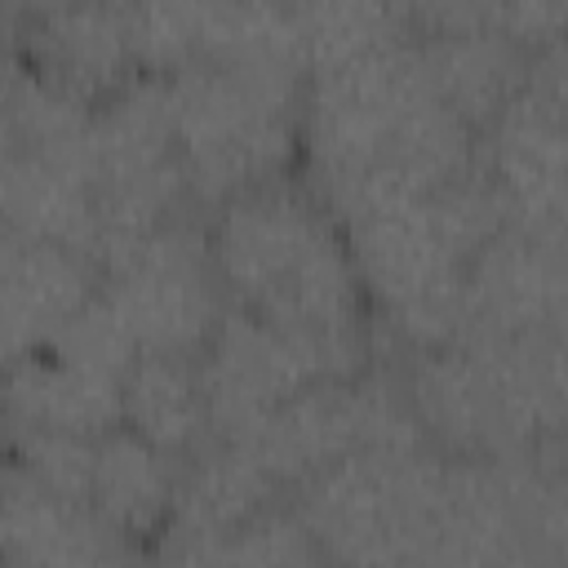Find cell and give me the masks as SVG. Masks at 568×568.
<instances>
[{
    "mask_svg": "<svg viewBox=\"0 0 568 568\" xmlns=\"http://www.w3.org/2000/svg\"><path fill=\"white\" fill-rule=\"evenodd\" d=\"M475 151L479 138L435 98L413 36L302 84V182L337 222L470 178Z\"/></svg>",
    "mask_w": 568,
    "mask_h": 568,
    "instance_id": "1",
    "label": "cell"
},
{
    "mask_svg": "<svg viewBox=\"0 0 568 568\" xmlns=\"http://www.w3.org/2000/svg\"><path fill=\"white\" fill-rule=\"evenodd\" d=\"M204 231L226 302L293 333L373 346L346 231L302 178L280 173L226 195Z\"/></svg>",
    "mask_w": 568,
    "mask_h": 568,
    "instance_id": "2",
    "label": "cell"
},
{
    "mask_svg": "<svg viewBox=\"0 0 568 568\" xmlns=\"http://www.w3.org/2000/svg\"><path fill=\"white\" fill-rule=\"evenodd\" d=\"M506 222L479 169L439 191L373 204L342 222L368 311L408 351L457 342L462 275L475 248Z\"/></svg>",
    "mask_w": 568,
    "mask_h": 568,
    "instance_id": "3",
    "label": "cell"
},
{
    "mask_svg": "<svg viewBox=\"0 0 568 568\" xmlns=\"http://www.w3.org/2000/svg\"><path fill=\"white\" fill-rule=\"evenodd\" d=\"M408 355L404 395L430 448L448 457H519L559 448V328L524 337H457Z\"/></svg>",
    "mask_w": 568,
    "mask_h": 568,
    "instance_id": "4",
    "label": "cell"
},
{
    "mask_svg": "<svg viewBox=\"0 0 568 568\" xmlns=\"http://www.w3.org/2000/svg\"><path fill=\"white\" fill-rule=\"evenodd\" d=\"M306 71L275 62H195L164 75L173 146L191 204L280 178L297 160Z\"/></svg>",
    "mask_w": 568,
    "mask_h": 568,
    "instance_id": "5",
    "label": "cell"
},
{
    "mask_svg": "<svg viewBox=\"0 0 568 568\" xmlns=\"http://www.w3.org/2000/svg\"><path fill=\"white\" fill-rule=\"evenodd\" d=\"M448 497V453L359 448L311 475L293 506L324 559L422 564L435 559Z\"/></svg>",
    "mask_w": 568,
    "mask_h": 568,
    "instance_id": "6",
    "label": "cell"
},
{
    "mask_svg": "<svg viewBox=\"0 0 568 568\" xmlns=\"http://www.w3.org/2000/svg\"><path fill=\"white\" fill-rule=\"evenodd\" d=\"M93 257L106 266L160 222L186 213L191 191L173 146L164 75H133L93 106Z\"/></svg>",
    "mask_w": 568,
    "mask_h": 568,
    "instance_id": "7",
    "label": "cell"
},
{
    "mask_svg": "<svg viewBox=\"0 0 568 568\" xmlns=\"http://www.w3.org/2000/svg\"><path fill=\"white\" fill-rule=\"evenodd\" d=\"M195 364L209 404V435H240L302 386L359 373L373 364V346L293 333L226 302Z\"/></svg>",
    "mask_w": 568,
    "mask_h": 568,
    "instance_id": "8",
    "label": "cell"
},
{
    "mask_svg": "<svg viewBox=\"0 0 568 568\" xmlns=\"http://www.w3.org/2000/svg\"><path fill=\"white\" fill-rule=\"evenodd\" d=\"M102 297L138 351L200 355L226 293L200 217L178 213L102 266Z\"/></svg>",
    "mask_w": 568,
    "mask_h": 568,
    "instance_id": "9",
    "label": "cell"
},
{
    "mask_svg": "<svg viewBox=\"0 0 568 568\" xmlns=\"http://www.w3.org/2000/svg\"><path fill=\"white\" fill-rule=\"evenodd\" d=\"M475 169L506 222L564 235V49L532 58L524 89L484 124Z\"/></svg>",
    "mask_w": 568,
    "mask_h": 568,
    "instance_id": "10",
    "label": "cell"
},
{
    "mask_svg": "<svg viewBox=\"0 0 568 568\" xmlns=\"http://www.w3.org/2000/svg\"><path fill=\"white\" fill-rule=\"evenodd\" d=\"M564 235L501 222L466 262L457 337H524L564 328Z\"/></svg>",
    "mask_w": 568,
    "mask_h": 568,
    "instance_id": "11",
    "label": "cell"
},
{
    "mask_svg": "<svg viewBox=\"0 0 568 568\" xmlns=\"http://www.w3.org/2000/svg\"><path fill=\"white\" fill-rule=\"evenodd\" d=\"M18 53L44 84L84 106L106 102L115 89L142 75L120 0H75L67 9L27 18L18 31Z\"/></svg>",
    "mask_w": 568,
    "mask_h": 568,
    "instance_id": "12",
    "label": "cell"
},
{
    "mask_svg": "<svg viewBox=\"0 0 568 568\" xmlns=\"http://www.w3.org/2000/svg\"><path fill=\"white\" fill-rule=\"evenodd\" d=\"M102 284L93 253L58 240H0V364L40 351Z\"/></svg>",
    "mask_w": 568,
    "mask_h": 568,
    "instance_id": "13",
    "label": "cell"
},
{
    "mask_svg": "<svg viewBox=\"0 0 568 568\" xmlns=\"http://www.w3.org/2000/svg\"><path fill=\"white\" fill-rule=\"evenodd\" d=\"M129 546L89 501L67 497L9 462L0 475V559L4 564H111Z\"/></svg>",
    "mask_w": 568,
    "mask_h": 568,
    "instance_id": "14",
    "label": "cell"
},
{
    "mask_svg": "<svg viewBox=\"0 0 568 568\" xmlns=\"http://www.w3.org/2000/svg\"><path fill=\"white\" fill-rule=\"evenodd\" d=\"M182 457L155 448L124 422L93 435L89 457V484L84 501L129 541L142 550V541H160L173 515Z\"/></svg>",
    "mask_w": 568,
    "mask_h": 568,
    "instance_id": "15",
    "label": "cell"
},
{
    "mask_svg": "<svg viewBox=\"0 0 568 568\" xmlns=\"http://www.w3.org/2000/svg\"><path fill=\"white\" fill-rule=\"evenodd\" d=\"M422 71L435 98L479 138L484 124L524 89L532 71V49H524L501 27L453 31V36H413Z\"/></svg>",
    "mask_w": 568,
    "mask_h": 568,
    "instance_id": "16",
    "label": "cell"
},
{
    "mask_svg": "<svg viewBox=\"0 0 568 568\" xmlns=\"http://www.w3.org/2000/svg\"><path fill=\"white\" fill-rule=\"evenodd\" d=\"M0 422L9 430L98 435L120 422V382L40 346L0 364Z\"/></svg>",
    "mask_w": 568,
    "mask_h": 568,
    "instance_id": "17",
    "label": "cell"
},
{
    "mask_svg": "<svg viewBox=\"0 0 568 568\" xmlns=\"http://www.w3.org/2000/svg\"><path fill=\"white\" fill-rule=\"evenodd\" d=\"M120 422L173 457H191L209 439V404L195 355L138 351L120 382Z\"/></svg>",
    "mask_w": 568,
    "mask_h": 568,
    "instance_id": "18",
    "label": "cell"
},
{
    "mask_svg": "<svg viewBox=\"0 0 568 568\" xmlns=\"http://www.w3.org/2000/svg\"><path fill=\"white\" fill-rule=\"evenodd\" d=\"M288 27L306 75L408 40L395 0H288Z\"/></svg>",
    "mask_w": 568,
    "mask_h": 568,
    "instance_id": "19",
    "label": "cell"
},
{
    "mask_svg": "<svg viewBox=\"0 0 568 568\" xmlns=\"http://www.w3.org/2000/svg\"><path fill=\"white\" fill-rule=\"evenodd\" d=\"M209 564H311L324 559L315 537L306 532L293 501H271L253 519H244L235 532H226L209 555Z\"/></svg>",
    "mask_w": 568,
    "mask_h": 568,
    "instance_id": "20",
    "label": "cell"
},
{
    "mask_svg": "<svg viewBox=\"0 0 568 568\" xmlns=\"http://www.w3.org/2000/svg\"><path fill=\"white\" fill-rule=\"evenodd\" d=\"M408 36H453L501 22L506 0H395Z\"/></svg>",
    "mask_w": 568,
    "mask_h": 568,
    "instance_id": "21",
    "label": "cell"
},
{
    "mask_svg": "<svg viewBox=\"0 0 568 568\" xmlns=\"http://www.w3.org/2000/svg\"><path fill=\"white\" fill-rule=\"evenodd\" d=\"M506 36H515L524 49L541 53L550 44H559V27H564V0H506L501 4V22Z\"/></svg>",
    "mask_w": 568,
    "mask_h": 568,
    "instance_id": "22",
    "label": "cell"
},
{
    "mask_svg": "<svg viewBox=\"0 0 568 568\" xmlns=\"http://www.w3.org/2000/svg\"><path fill=\"white\" fill-rule=\"evenodd\" d=\"M27 80V62L18 53V40H0V160L18 146V93Z\"/></svg>",
    "mask_w": 568,
    "mask_h": 568,
    "instance_id": "23",
    "label": "cell"
},
{
    "mask_svg": "<svg viewBox=\"0 0 568 568\" xmlns=\"http://www.w3.org/2000/svg\"><path fill=\"white\" fill-rule=\"evenodd\" d=\"M18 4H22L27 18H36V13H49V9H67V4H75V0H18Z\"/></svg>",
    "mask_w": 568,
    "mask_h": 568,
    "instance_id": "24",
    "label": "cell"
},
{
    "mask_svg": "<svg viewBox=\"0 0 568 568\" xmlns=\"http://www.w3.org/2000/svg\"><path fill=\"white\" fill-rule=\"evenodd\" d=\"M9 470V453H4V422H0V475Z\"/></svg>",
    "mask_w": 568,
    "mask_h": 568,
    "instance_id": "25",
    "label": "cell"
},
{
    "mask_svg": "<svg viewBox=\"0 0 568 568\" xmlns=\"http://www.w3.org/2000/svg\"><path fill=\"white\" fill-rule=\"evenodd\" d=\"M0 240H4V231H0Z\"/></svg>",
    "mask_w": 568,
    "mask_h": 568,
    "instance_id": "26",
    "label": "cell"
}]
</instances>
